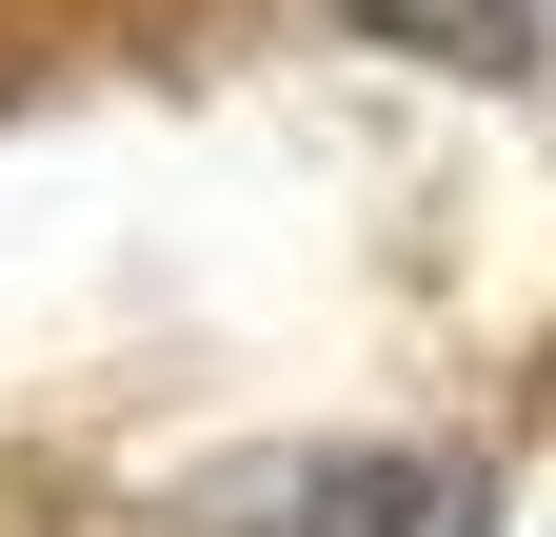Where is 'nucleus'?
<instances>
[{"mask_svg":"<svg viewBox=\"0 0 556 537\" xmlns=\"http://www.w3.org/2000/svg\"><path fill=\"white\" fill-rule=\"evenodd\" d=\"M338 21H378V40H417V60H477V80H517V60L556 40V0H338Z\"/></svg>","mask_w":556,"mask_h":537,"instance_id":"obj_1","label":"nucleus"},{"mask_svg":"<svg viewBox=\"0 0 556 537\" xmlns=\"http://www.w3.org/2000/svg\"><path fill=\"white\" fill-rule=\"evenodd\" d=\"M338 517H358V537H457L477 498H457V478H417V458H378V478H358V498H338Z\"/></svg>","mask_w":556,"mask_h":537,"instance_id":"obj_2","label":"nucleus"}]
</instances>
